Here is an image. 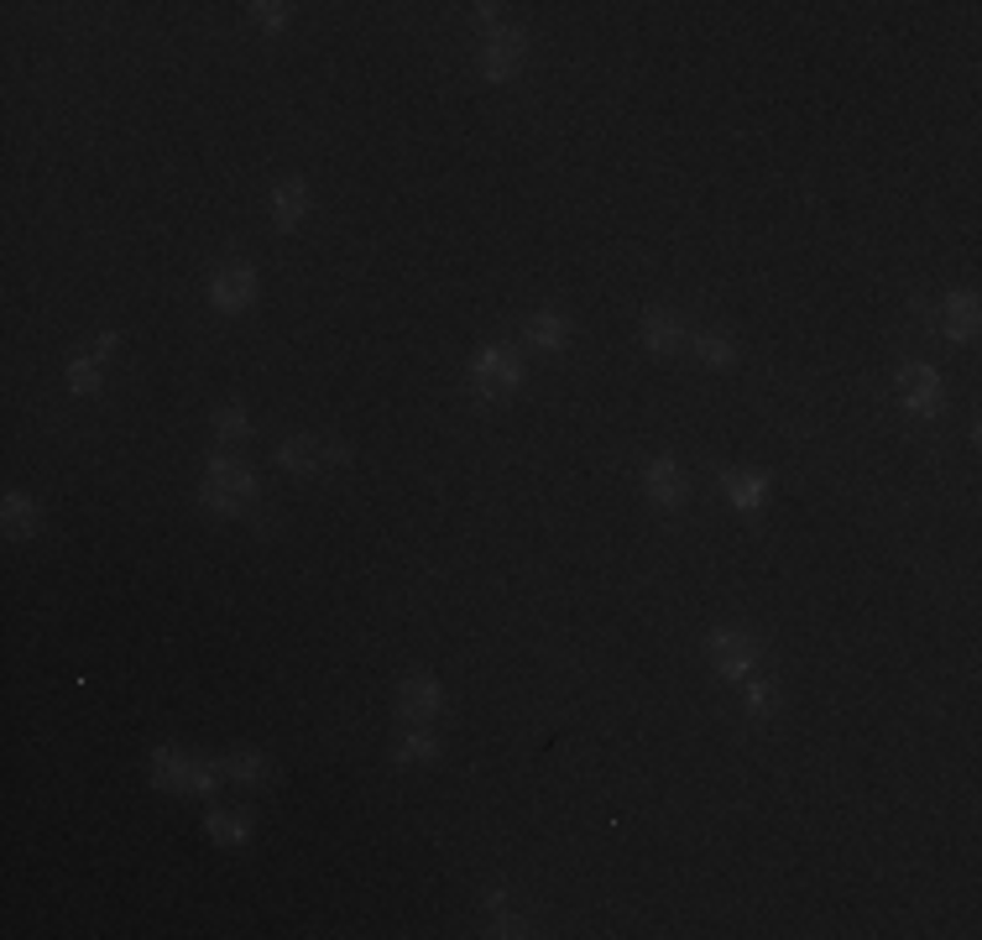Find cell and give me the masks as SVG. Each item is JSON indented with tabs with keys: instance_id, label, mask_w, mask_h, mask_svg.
Masks as SVG:
<instances>
[{
	"instance_id": "obj_1",
	"label": "cell",
	"mask_w": 982,
	"mask_h": 940,
	"mask_svg": "<svg viewBox=\"0 0 982 940\" xmlns=\"http://www.w3.org/2000/svg\"><path fill=\"white\" fill-rule=\"evenodd\" d=\"M471 381H476L481 398H512V387L523 381V361L507 351V345H486L471 361Z\"/></svg>"
},
{
	"instance_id": "obj_2",
	"label": "cell",
	"mask_w": 982,
	"mask_h": 940,
	"mask_svg": "<svg viewBox=\"0 0 982 940\" xmlns=\"http://www.w3.org/2000/svg\"><path fill=\"white\" fill-rule=\"evenodd\" d=\"M251 492H257L251 470L236 466V460H215L199 496H204V507H215V513H240V502H251Z\"/></svg>"
},
{
	"instance_id": "obj_3",
	"label": "cell",
	"mask_w": 982,
	"mask_h": 940,
	"mask_svg": "<svg viewBox=\"0 0 982 940\" xmlns=\"http://www.w3.org/2000/svg\"><path fill=\"white\" fill-rule=\"evenodd\" d=\"M523 63H528V32L523 26H502V32H492L486 47H481V73H486L492 84L523 73Z\"/></svg>"
},
{
	"instance_id": "obj_4",
	"label": "cell",
	"mask_w": 982,
	"mask_h": 940,
	"mask_svg": "<svg viewBox=\"0 0 982 940\" xmlns=\"http://www.w3.org/2000/svg\"><path fill=\"white\" fill-rule=\"evenodd\" d=\"M152 778H157L163 789H178V795H210V789H215V774H210L204 763H193V757H184V752H173V748H163L152 757Z\"/></svg>"
},
{
	"instance_id": "obj_5",
	"label": "cell",
	"mask_w": 982,
	"mask_h": 940,
	"mask_svg": "<svg viewBox=\"0 0 982 940\" xmlns=\"http://www.w3.org/2000/svg\"><path fill=\"white\" fill-rule=\"evenodd\" d=\"M439 710H445V690H439L429 674H407V680L398 684V716H403V721L424 727Z\"/></svg>"
},
{
	"instance_id": "obj_6",
	"label": "cell",
	"mask_w": 982,
	"mask_h": 940,
	"mask_svg": "<svg viewBox=\"0 0 982 940\" xmlns=\"http://www.w3.org/2000/svg\"><path fill=\"white\" fill-rule=\"evenodd\" d=\"M210 298H215L220 314H240V308H251V298H257V272H251L246 261L220 267L215 282H210Z\"/></svg>"
},
{
	"instance_id": "obj_7",
	"label": "cell",
	"mask_w": 982,
	"mask_h": 940,
	"mask_svg": "<svg viewBox=\"0 0 982 940\" xmlns=\"http://www.w3.org/2000/svg\"><path fill=\"white\" fill-rule=\"evenodd\" d=\"M340 449H330L324 439H313V434H293L288 445L277 449V466L293 470V475H313V470H324L335 460Z\"/></svg>"
},
{
	"instance_id": "obj_8",
	"label": "cell",
	"mask_w": 982,
	"mask_h": 940,
	"mask_svg": "<svg viewBox=\"0 0 982 940\" xmlns=\"http://www.w3.org/2000/svg\"><path fill=\"white\" fill-rule=\"evenodd\" d=\"M711 663H717L726 680H747V674H753V637L717 633L711 637Z\"/></svg>"
},
{
	"instance_id": "obj_9",
	"label": "cell",
	"mask_w": 982,
	"mask_h": 940,
	"mask_svg": "<svg viewBox=\"0 0 982 940\" xmlns=\"http://www.w3.org/2000/svg\"><path fill=\"white\" fill-rule=\"evenodd\" d=\"M899 387H904V402L914 413H935L940 408V376H935V366H904Z\"/></svg>"
},
{
	"instance_id": "obj_10",
	"label": "cell",
	"mask_w": 982,
	"mask_h": 940,
	"mask_svg": "<svg viewBox=\"0 0 982 940\" xmlns=\"http://www.w3.org/2000/svg\"><path fill=\"white\" fill-rule=\"evenodd\" d=\"M685 492H690V486H685V470L674 466V460H653V466H648V496H653L659 507H679Z\"/></svg>"
},
{
	"instance_id": "obj_11",
	"label": "cell",
	"mask_w": 982,
	"mask_h": 940,
	"mask_svg": "<svg viewBox=\"0 0 982 940\" xmlns=\"http://www.w3.org/2000/svg\"><path fill=\"white\" fill-rule=\"evenodd\" d=\"M721 492L732 496V507H743V513H758V507H764L768 481L758 475V470H721Z\"/></svg>"
},
{
	"instance_id": "obj_12",
	"label": "cell",
	"mask_w": 982,
	"mask_h": 940,
	"mask_svg": "<svg viewBox=\"0 0 982 940\" xmlns=\"http://www.w3.org/2000/svg\"><path fill=\"white\" fill-rule=\"evenodd\" d=\"M116 345H120L116 334H105V340H99L90 355L69 361V387H73V392H95V387H99V372H105V361H110V351H116Z\"/></svg>"
},
{
	"instance_id": "obj_13",
	"label": "cell",
	"mask_w": 982,
	"mask_h": 940,
	"mask_svg": "<svg viewBox=\"0 0 982 940\" xmlns=\"http://www.w3.org/2000/svg\"><path fill=\"white\" fill-rule=\"evenodd\" d=\"M643 340H648V351H659V355H674L679 345H690L685 325H679L674 314H659V308L643 319Z\"/></svg>"
},
{
	"instance_id": "obj_14",
	"label": "cell",
	"mask_w": 982,
	"mask_h": 940,
	"mask_svg": "<svg viewBox=\"0 0 982 940\" xmlns=\"http://www.w3.org/2000/svg\"><path fill=\"white\" fill-rule=\"evenodd\" d=\"M940 329H946L951 340H972V334H978V298H972V293H951V298H946V314H940Z\"/></svg>"
},
{
	"instance_id": "obj_15",
	"label": "cell",
	"mask_w": 982,
	"mask_h": 940,
	"mask_svg": "<svg viewBox=\"0 0 982 940\" xmlns=\"http://www.w3.org/2000/svg\"><path fill=\"white\" fill-rule=\"evenodd\" d=\"M304 210H309V188L298 184V178H283V184H277V193H272V214H277V225H283V231H293V225L304 220Z\"/></svg>"
},
{
	"instance_id": "obj_16",
	"label": "cell",
	"mask_w": 982,
	"mask_h": 940,
	"mask_svg": "<svg viewBox=\"0 0 982 940\" xmlns=\"http://www.w3.org/2000/svg\"><path fill=\"white\" fill-rule=\"evenodd\" d=\"M565 340H570V319H565V314H533V319H528V345L559 351Z\"/></svg>"
},
{
	"instance_id": "obj_17",
	"label": "cell",
	"mask_w": 982,
	"mask_h": 940,
	"mask_svg": "<svg viewBox=\"0 0 982 940\" xmlns=\"http://www.w3.org/2000/svg\"><path fill=\"white\" fill-rule=\"evenodd\" d=\"M37 528H43V517L32 507V496H22V492L5 496V533H11V539H32Z\"/></svg>"
},
{
	"instance_id": "obj_18",
	"label": "cell",
	"mask_w": 982,
	"mask_h": 940,
	"mask_svg": "<svg viewBox=\"0 0 982 940\" xmlns=\"http://www.w3.org/2000/svg\"><path fill=\"white\" fill-rule=\"evenodd\" d=\"M429 757H439V737L429 731H407L398 742V763H429Z\"/></svg>"
},
{
	"instance_id": "obj_19",
	"label": "cell",
	"mask_w": 982,
	"mask_h": 940,
	"mask_svg": "<svg viewBox=\"0 0 982 940\" xmlns=\"http://www.w3.org/2000/svg\"><path fill=\"white\" fill-rule=\"evenodd\" d=\"M225 774H230V778H246V784H262V778H267L262 752H230V757H225Z\"/></svg>"
},
{
	"instance_id": "obj_20",
	"label": "cell",
	"mask_w": 982,
	"mask_h": 940,
	"mask_svg": "<svg viewBox=\"0 0 982 940\" xmlns=\"http://www.w3.org/2000/svg\"><path fill=\"white\" fill-rule=\"evenodd\" d=\"M690 345H695V355L711 361V366H732V361H737V351H732L721 334H700V340H690Z\"/></svg>"
},
{
	"instance_id": "obj_21",
	"label": "cell",
	"mask_w": 982,
	"mask_h": 940,
	"mask_svg": "<svg viewBox=\"0 0 982 940\" xmlns=\"http://www.w3.org/2000/svg\"><path fill=\"white\" fill-rule=\"evenodd\" d=\"M210 836L215 842H246V821H236V815H210Z\"/></svg>"
},
{
	"instance_id": "obj_22",
	"label": "cell",
	"mask_w": 982,
	"mask_h": 940,
	"mask_svg": "<svg viewBox=\"0 0 982 940\" xmlns=\"http://www.w3.org/2000/svg\"><path fill=\"white\" fill-rule=\"evenodd\" d=\"M215 434H220V439H240V434H246V413H240V408H220V413H215Z\"/></svg>"
},
{
	"instance_id": "obj_23",
	"label": "cell",
	"mask_w": 982,
	"mask_h": 940,
	"mask_svg": "<svg viewBox=\"0 0 982 940\" xmlns=\"http://www.w3.org/2000/svg\"><path fill=\"white\" fill-rule=\"evenodd\" d=\"M251 11H257V22H262V26H283V22H288V5H272V0L251 5Z\"/></svg>"
},
{
	"instance_id": "obj_24",
	"label": "cell",
	"mask_w": 982,
	"mask_h": 940,
	"mask_svg": "<svg viewBox=\"0 0 982 940\" xmlns=\"http://www.w3.org/2000/svg\"><path fill=\"white\" fill-rule=\"evenodd\" d=\"M492 936H523V919H497Z\"/></svg>"
}]
</instances>
